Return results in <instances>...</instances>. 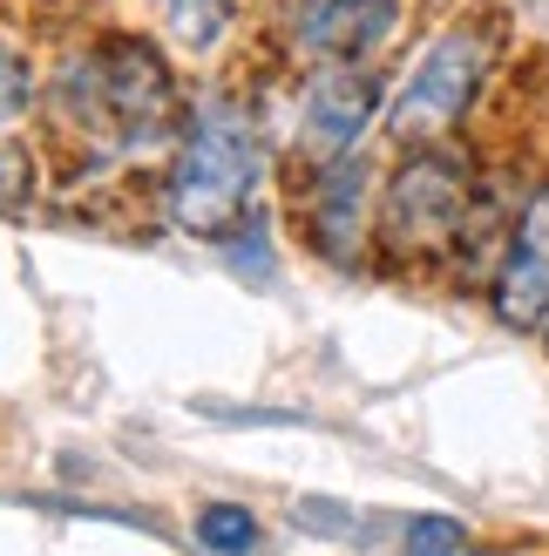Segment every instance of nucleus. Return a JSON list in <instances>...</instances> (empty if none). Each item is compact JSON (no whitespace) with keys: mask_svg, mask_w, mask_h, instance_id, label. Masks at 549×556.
<instances>
[{"mask_svg":"<svg viewBox=\"0 0 549 556\" xmlns=\"http://www.w3.org/2000/svg\"><path fill=\"white\" fill-rule=\"evenodd\" d=\"M292 522H298V530H319V536H353V530H360V516L319 503V495H312V503H292Z\"/></svg>","mask_w":549,"mask_h":556,"instance_id":"13","label":"nucleus"},{"mask_svg":"<svg viewBox=\"0 0 549 556\" xmlns=\"http://www.w3.org/2000/svg\"><path fill=\"white\" fill-rule=\"evenodd\" d=\"M27 109H35V68H27L21 54L0 41V143L27 123Z\"/></svg>","mask_w":549,"mask_h":556,"instance_id":"12","label":"nucleus"},{"mask_svg":"<svg viewBox=\"0 0 549 556\" xmlns=\"http://www.w3.org/2000/svg\"><path fill=\"white\" fill-rule=\"evenodd\" d=\"M502 48H509V21L496 8H469L455 14L442 35H434L414 68L394 81V102H387V136L400 150H421V143H455L469 116L482 109L488 81L502 68Z\"/></svg>","mask_w":549,"mask_h":556,"instance_id":"4","label":"nucleus"},{"mask_svg":"<svg viewBox=\"0 0 549 556\" xmlns=\"http://www.w3.org/2000/svg\"><path fill=\"white\" fill-rule=\"evenodd\" d=\"M225 252H231V265H238V271H252L258 286L271 278V252H265V231H258V225H244V238L231 231V238H225Z\"/></svg>","mask_w":549,"mask_h":556,"instance_id":"14","label":"nucleus"},{"mask_svg":"<svg viewBox=\"0 0 549 556\" xmlns=\"http://www.w3.org/2000/svg\"><path fill=\"white\" fill-rule=\"evenodd\" d=\"M400 556H469V530H461V516L421 509L400 522Z\"/></svg>","mask_w":549,"mask_h":556,"instance_id":"11","label":"nucleus"},{"mask_svg":"<svg viewBox=\"0 0 549 556\" xmlns=\"http://www.w3.org/2000/svg\"><path fill=\"white\" fill-rule=\"evenodd\" d=\"M197 543L210 556H258V516L244 503H204L197 509Z\"/></svg>","mask_w":549,"mask_h":556,"instance_id":"10","label":"nucleus"},{"mask_svg":"<svg viewBox=\"0 0 549 556\" xmlns=\"http://www.w3.org/2000/svg\"><path fill=\"white\" fill-rule=\"evenodd\" d=\"M488 313L509 332H549V163L523 190V204L509 217L502 258L488 271Z\"/></svg>","mask_w":549,"mask_h":556,"instance_id":"8","label":"nucleus"},{"mask_svg":"<svg viewBox=\"0 0 549 556\" xmlns=\"http://www.w3.org/2000/svg\"><path fill=\"white\" fill-rule=\"evenodd\" d=\"M156 14H163V35H170L183 54H210L238 27L244 0H156Z\"/></svg>","mask_w":549,"mask_h":556,"instance_id":"9","label":"nucleus"},{"mask_svg":"<svg viewBox=\"0 0 549 556\" xmlns=\"http://www.w3.org/2000/svg\"><path fill=\"white\" fill-rule=\"evenodd\" d=\"M407 27V0H279L271 41L292 68H360L380 62Z\"/></svg>","mask_w":549,"mask_h":556,"instance_id":"6","label":"nucleus"},{"mask_svg":"<svg viewBox=\"0 0 549 556\" xmlns=\"http://www.w3.org/2000/svg\"><path fill=\"white\" fill-rule=\"evenodd\" d=\"M292 217L312 258L333 271H380L373 217H380V170L367 156H340L312 177H292Z\"/></svg>","mask_w":549,"mask_h":556,"instance_id":"7","label":"nucleus"},{"mask_svg":"<svg viewBox=\"0 0 549 556\" xmlns=\"http://www.w3.org/2000/svg\"><path fill=\"white\" fill-rule=\"evenodd\" d=\"M475 190H482V156L461 136L400 150V163L380 177V217H373L380 271H455Z\"/></svg>","mask_w":549,"mask_h":556,"instance_id":"3","label":"nucleus"},{"mask_svg":"<svg viewBox=\"0 0 549 556\" xmlns=\"http://www.w3.org/2000/svg\"><path fill=\"white\" fill-rule=\"evenodd\" d=\"M387 102H394V81L380 62L360 68H306L298 75V96H292V143H285V170L292 177H312L340 156H360L367 129L387 123Z\"/></svg>","mask_w":549,"mask_h":556,"instance_id":"5","label":"nucleus"},{"mask_svg":"<svg viewBox=\"0 0 549 556\" xmlns=\"http://www.w3.org/2000/svg\"><path fill=\"white\" fill-rule=\"evenodd\" d=\"M41 123L75 163L129 170V163L177 156L190 129V96L156 41L129 35V27H102L54 62L41 89Z\"/></svg>","mask_w":549,"mask_h":556,"instance_id":"1","label":"nucleus"},{"mask_svg":"<svg viewBox=\"0 0 549 556\" xmlns=\"http://www.w3.org/2000/svg\"><path fill=\"white\" fill-rule=\"evenodd\" d=\"M265 177V136L252 109L231 96H197L177 156L163 163V225L204 244H225L252 225V198Z\"/></svg>","mask_w":549,"mask_h":556,"instance_id":"2","label":"nucleus"}]
</instances>
